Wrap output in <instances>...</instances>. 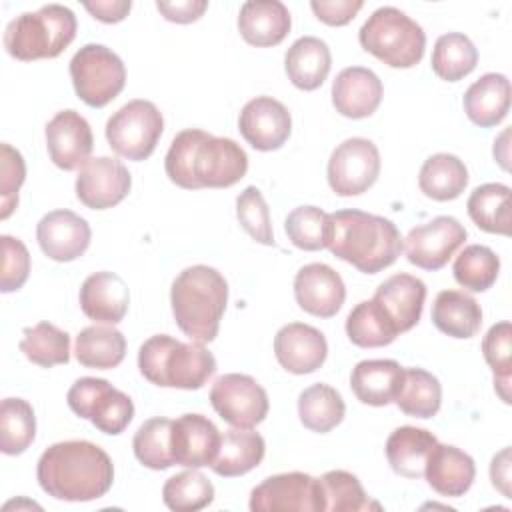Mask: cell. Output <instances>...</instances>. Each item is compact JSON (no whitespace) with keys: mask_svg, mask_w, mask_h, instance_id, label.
I'll list each match as a JSON object with an SVG mask.
<instances>
[{"mask_svg":"<svg viewBox=\"0 0 512 512\" xmlns=\"http://www.w3.org/2000/svg\"><path fill=\"white\" fill-rule=\"evenodd\" d=\"M164 170L170 182L186 190L228 188L244 178L248 156L232 138L188 128L174 136Z\"/></svg>","mask_w":512,"mask_h":512,"instance_id":"1","label":"cell"},{"mask_svg":"<svg viewBox=\"0 0 512 512\" xmlns=\"http://www.w3.org/2000/svg\"><path fill=\"white\" fill-rule=\"evenodd\" d=\"M40 488L66 502L102 498L114 482L110 456L88 440H66L48 446L36 466Z\"/></svg>","mask_w":512,"mask_h":512,"instance_id":"2","label":"cell"},{"mask_svg":"<svg viewBox=\"0 0 512 512\" xmlns=\"http://www.w3.org/2000/svg\"><path fill=\"white\" fill-rule=\"evenodd\" d=\"M326 248L360 272L376 274L396 262L402 252V236L396 224L384 216L356 208L336 210L330 214Z\"/></svg>","mask_w":512,"mask_h":512,"instance_id":"3","label":"cell"},{"mask_svg":"<svg viewBox=\"0 0 512 512\" xmlns=\"http://www.w3.org/2000/svg\"><path fill=\"white\" fill-rule=\"evenodd\" d=\"M228 302V282L206 264L184 268L172 282L170 304L178 328L194 342H212Z\"/></svg>","mask_w":512,"mask_h":512,"instance_id":"4","label":"cell"},{"mask_svg":"<svg viewBox=\"0 0 512 512\" xmlns=\"http://www.w3.org/2000/svg\"><path fill=\"white\" fill-rule=\"evenodd\" d=\"M138 368L156 386L198 390L216 372V358L200 342H180L168 334H156L140 346Z\"/></svg>","mask_w":512,"mask_h":512,"instance_id":"5","label":"cell"},{"mask_svg":"<svg viewBox=\"0 0 512 512\" xmlns=\"http://www.w3.org/2000/svg\"><path fill=\"white\" fill-rule=\"evenodd\" d=\"M76 16L68 6L44 4L8 22L4 48L16 60L56 58L76 36Z\"/></svg>","mask_w":512,"mask_h":512,"instance_id":"6","label":"cell"},{"mask_svg":"<svg viewBox=\"0 0 512 512\" xmlns=\"http://www.w3.org/2000/svg\"><path fill=\"white\" fill-rule=\"evenodd\" d=\"M360 46L392 68L416 66L426 48L422 26L394 6L374 10L358 32Z\"/></svg>","mask_w":512,"mask_h":512,"instance_id":"7","label":"cell"},{"mask_svg":"<svg viewBox=\"0 0 512 512\" xmlns=\"http://www.w3.org/2000/svg\"><path fill=\"white\" fill-rule=\"evenodd\" d=\"M70 78L84 104L102 108L124 90L126 68L120 56L110 48L86 44L70 60Z\"/></svg>","mask_w":512,"mask_h":512,"instance_id":"8","label":"cell"},{"mask_svg":"<svg viewBox=\"0 0 512 512\" xmlns=\"http://www.w3.org/2000/svg\"><path fill=\"white\" fill-rule=\"evenodd\" d=\"M164 130L162 112L150 100H130L118 108L106 122V140L110 148L128 160H146Z\"/></svg>","mask_w":512,"mask_h":512,"instance_id":"9","label":"cell"},{"mask_svg":"<svg viewBox=\"0 0 512 512\" xmlns=\"http://www.w3.org/2000/svg\"><path fill=\"white\" fill-rule=\"evenodd\" d=\"M66 400L76 416L90 420L100 432L110 436L124 432L134 418L132 398L104 378H78L70 386Z\"/></svg>","mask_w":512,"mask_h":512,"instance_id":"10","label":"cell"},{"mask_svg":"<svg viewBox=\"0 0 512 512\" xmlns=\"http://www.w3.org/2000/svg\"><path fill=\"white\" fill-rule=\"evenodd\" d=\"M252 512H276V510H300V512H324L326 500L320 478L304 472H284L268 476L250 492Z\"/></svg>","mask_w":512,"mask_h":512,"instance_id":"11","label":"cell"},{"mask_svg":"<svg viewBox=\"0 0 512 512\" xmlns=\"http://www.w3.org/2000/svg\"><path fill=\"white\" fill-rule=\"evenodd\" d=\"M380 174V152L368 138H348L340 142L328 160L326 176L338 196H358L366 192Z\"/></svg>","mask_w":512,"mask_h":512,"instance_id":"12","label":"cell"},{"mask_svg":"<svg viewBox=\"0 0 512 512\" xmlns=\"http://www.w3.org/2000/svg\"><path fill=\"white\" fill-rule=\"evenodd\" d=\"M210 404L222 420L236 428L260 424L270 408L266 390L248 374H222L210 388Z\"/></svg>","mask_w":512,"mask_h":512,"instance_id":"13","label":"cell"},{"mask_svg":"<svg viewBox=\"0 0 512 512\" xmlns=\"http://www.w3.org/2000/svg\"><path fill=\"white\" fill-rule=\"evenodd\" d=\"M466 228L454 216H436L414 226L402 242L410 264L422 270H440L464 244Z\"/></svg>","mask_w":512,"mask_h":512,"instance_id":"14","label":"cell"},{"mask_svg":"<svg viewBox=\"0 0 512 512\" xmlns=\"http://www.w3.org/2000/svg\"><path fill=\"white\" fill-rule=\"evenodd\" d=\"M132 186L128 168L110 156L90 158L76 176V196L92 210H106L120 204Z\"/></svg>","mask_w":512,"mask_h":512,"instance_id":"15","label":"cell"},{"mask_svg":"<svg viewBox=\"0 0 512 512\" xmlns=\"http://www.w3.org/2000/svg\"><path fill=\"white\" fill-rule=\"evenodd\" d=\"M238 128L242 138L262 152L278 150L292 132V118L288 108L272 96H256L244 104Z\"/></svg>","mask_w":512,"mask_h":512,"instance_id":"16","label":"cell"},{"mask_svg":"<svg viewBox=\"0 0 512 512\" xmlns=\"http://www.w3.org/2000/svg\"><path fill=\"white\" fill-rule=\"evenodd\" d=\"M50 160L62 170L82 168L92 154L94 136L88 120L76 110H60L46 124Z\"/></svg>","mask_w":512,"mask_h":512,"instance_id":"17","label":"cell"},{"mask_svg":"<svg viewBox=\"0 0 512 512\" xmlns=\"http://www.w3.org/2000/svg\"><path fill=\"white\" fill-rule=\"evenodd\" d=\"M294 296L304 312L318 318H332L344 304L346 286L334 268L312 262L296 272Z\"/></svg>","mask_w":512,"mask_h":512,"instance_id":"18","label":"cell"},{"mask_svg":"<svg viewBox=\"0 0 512 512\" xmlns=\"http://www.w3.org/2000/svg\"><path fill=\"white\" fill-rule=\"evenodd\" d=\"M88 222L72 210H52L44 214L36 226V238L42 252L56 262H72L80 258L90 244Z\"/></svg>","mask_w":512,"mask_h":512,"instance_id":"19","label":"cell"},{"mask_svg":"<svg viewBox=\"0 0 512 512\" xmlns=\"http://www.w3.org/2000/svg\"><path fill=\"white\" fill-rule=\"evenodd\" d=\"M274 354L284 370L310 374L324 364L328 344L318 328L304 322H290L276 332Z\"/></svg>","mask_w":512,"mask_h":512,"instance_id":"20","label":"cell"},{"mask_svg":"<svg viewBox=\"0 0 512 512\" xmlns=\"http://www.w3.org/2000/svg\"><path fill=\"white\" fill-rule=\"evenodd\" d=\"M222 434L202 414H182L172 420V456L174 464L186 468L210 466L220 448Z\"/></svg>","mask_w":512,"mask_h":512,"instance_id":"21","label":"cell"},{"mask_svg":"<svg viewBox=\"0 0 512 512\" xmlns=\"http://www.w3.org/2000/svg\"><path fill=\"white\" fill-rule=\"evenodd\" d=\"M398 334L414 328L422 316L426 284L406 272L386 278L372 298Z\"/></svg>","mask_w":512,"mask_h":512,"instance_id":"22","label":"cell"},{"mask_svg":"<svg viewBox=\"0 0 512 512\" xmlns=\"http://www.w3.org/2000/svg\"><path fill=\"white\" fill-rule=\"evenodd\" d=\"M382 82L370 68L348 66L332 82V104L346 118L360 120L376 112L382 102Z\"/></svg>","mask_w":512,"mask_h":512,"instance_id":"23","label":"cell"},{"mask_svg":"<svg viewBox=\"0 0 512 512\" xmlns=\"http://www.w3.org/2000/svg\"><path fill=\"white\" fill-rule=\"evenodd\" d=\"M474 476L476 466L472 456L452 444L436 442L424 466V478L434 492L448 498L464 496L470 490Z\"/></svg>","mask_w":512,"mask_h":512,"instance_id":"24","label":"cell"},{"mask_svg":"<svg viewBox=\"0 0 512 512\" xmlns=\"http://www.w3.org/2000/svg\"><path fill=\"white\" fill-rule=\"evenodd\" d=\"M80 308L82 312L100 324H118L130 304V292L126 282L114 272H94L80 288Z\"/></svg>","mask_w":512,"mask_h":512,"instance_id":"25","label":"cell"},{"mask_svg":"<svg viewBox=\"0 0 512 512\" xmlns=\"http://www.w3.org/2000/svg\"><path fill=\"white\" fill-rule=\"evenodd\" d=\"M290 26V12L280 0H248L240 6L238 30L252 46L268 48L280 44Z\"/></svg>","mask_w":512,"mask_h":512,"instance_id":"26","label":"cell"},{"mask_svg":"<svg viewBox=\"0 0 512 512\" xmlns=\"http://www.w3.org/2000/svg\"><path fill=\"white\" fill-rule=\"evenodd\" d=\"M404 368L396 360H362L352 368L350 388L354 396L368 406H386L394 402Z\"/></svg>","mask_w":512,"mask_h":512,"instance_id":"27","label":"cell"},{"mask_svg":"<svg viewBox=\"0 0 512 512\" xmlns=\"http://www.w3.org/2000/svg\"><path fill=\"white\" fill-rule=\"evenodd\" d=\"M464 112L480 128L500 124L510 108V80L504 74L480 76L464 94Z\"/></svg>","mask_w":512,"mask_h":512,"instance_id":"28","label":"cell"},{"mask_svg":"<svg viewBox=\"0 0 512 512\" xmlns=\"http://www.w3.org/2000/svg\"><path fill=\"white\" fill-rule=\"evenodd\" d=\"M332 66L330 48L316 36L298 38L284 56L288 80L300 90H316L324 84Z\"/></svg>","mask_w":512,"mask_h":512,"instance_id":"29","label":"cell"},{"mask_svg":"<svg viewBox=\"0 0 512 512\" xmlns=\"http://www.w3.org/2000/svg\"><path fill=\"white\" fill-rule=\"evenodd\" d=\"M438 438L424 428L400 426L386 440V458L390 468L404 478H422L426 460Z\"/></svg>","mask_w":512,"mask_h":512,"instance_id":"30","label":"cell"},{"mask_svg":"<svg viewBox=\"0 0 512 512\" xmlns=\"http://www.w3.org/2000/svg\"><path fill=\"white\" fill-rule=\"evenodd\" d=\"M264 452L266 444L258 432L234 426L222 434L218 456L210 468L224 478L242 476L262 462Z\"/></svg>","mask_w":512,"mask_h":512,"instance_id":"31","label":"cell"},{"mask_svg":"<svg viewBox=\"0 0 512 512\" xmlns=\"http://www.w3.org/2000/svg\"><path fill=\"white\" fill-rule=\"evenodd\" d=\"M434 326L452 338H472L482 326V308L462 290H442L432 304Z\"/></svg>","mask_w":512,"mask_h":512,"instance_id":"32","label":"cell"},{"mask_svg":"<svg viewBox=\"0 0 512 512\" xmlns=\"http://www.w3.org/2000/svg\"><path fill=\"white\" fill-rule=\"evenodd\" d=\"M468 184V170L464 162L448 152L432 154L424 160L418 176V186L424 196L448 202L458 198Z\"/></svg>","mask_w":512,"mask_h":512,"instance_id":"33","label":"cell"},{"mask_svg":"<svg viewBox=\"0 0 512 512\" xmlns=\"http://www.w3.org/2000/svg\"><path fill=\"white\" fill-rule=\"evenodd\" d=\"M76 360L86 368L110 370L126 356V338L114 326H86L76 336Z\"/></svg>","mask_w":512,"mask_h":512,"instance_id":"34","label":"cell"},{"mask_svg":"<svg viewBox=\"0 0 512 512\" xmlns=\"http://www.w3.org/2000/svg\"><path fill=\"white\" fill-rule=\"evenodd\" d=\"M472 222L490 234H510V188L500 182L476 186L466 202Z\"/></svg>","mask_w":512,"mask_h":512,"instance_id":"35","label":"cell"},{"mask_svg":"<svg viewBox=\"0 0 512 512\" xmlns=\"http://www.w3.org/2000/svg\"><path fill=\"white\" fill-rule=\"evenodd\" d=\"M394 404L408 416L432 418L442 404V386L434 374L422 368H404Z\"/></svg>","mask_w":512,"mask_h":512,"instance_id":"36","label":"cell"},{"mask_svg":"<svg viewBox=\"0 0 512 512\" xmlns=\"http://www.w3.org/2000/svg\"><path fill=\"white\" fill-rule=\"evenodd\" d=\"M346 412L340 392L328 384H312L298 396V416L304 428L312 432H330L336 428Z\"/></svg>","mask_w":512,"mask_h":512,"instance_id":"37","label":"cell"},{"mask_svg":"<svg viewBox=\"0 0 512 512\" xmlns=\"http://www.w3.org/2000/svg\"><path fill=\"white\" fill-rule=\"evenodd\" d=\"M478 64V50L472 40L460 32L442 34L432 50V70L446 82H458Z\"/></svg>","mask_w":512,"mask_h":512,"instance_id":"38","label":"cell"},{"mask_svg":"<svg viewBox=\"0 0 512 512\" xmlns=\"http://www.w3.org/2000/svg\"><path fill=\"white\" fill-rule=\"evenodd\" d=\"M346 334L360 348H380L394 342L398 332L374 300L358 302L346 318Z\"/></svg>","mask_w":512,"mask_h":512,"instance_id":"39","label":"cell"},{"mask_svg":"<svg viewBox=\"0 0 512 512\" xmlns=\"http://www.w3.org/2000/svg\"><path fill=\"white\" fill-rule=\"evenodd\" d=\"M22 334L20 350L32 364L50 368L70 360V334L54 324L44 320L32 328H24Z\"/></svg>","mask_w":512,"mask_h":512,"instance_id":"40","label":"cell"},{"mask_svg":"<svg viewBox=\"0 0 512 512\" xmlns=\"http://www.w3.org/2000/svg\"><path fill=\"white\" fill-rule=\"evenodd\" d=\"M36 436V416L24 398H4L0 404V450L8 456L22 454Z\"/></svg>","mask_w":512,"mask_h":512,"instance_id":"41","label":"cell"},{"mask_svg":"<svg viewBox=\"0 0 512 512\" xmlns=\"http://www.w3.org/2000/svg\"><path fill=\"white\" fill-rule=\"evenodd\" d=\"M134 456L138 462L152 470H166L174 466L172 456V420L150 418L134 434Z\"/></svg>","mask_w":512,"mask_h":512,"instance_id":"42","label":"cell"},{"mask_svg":"<svg viewBox=\"0 0 512 512\" xmlns=\"http://www.w3.org/2000/svg\"><path fill=\"white\" fill-rule=\"evenodd\" d=\"M452 272L462 288L470 292H484L498 278L500 258L488 246L470 244L456 256Z\"/></svg>","mask_w":512,"mask_h":512,"instance_id":"43","label":"cell"},{"mask_svg":"<svg viewBox=\"0 0 512 512\" xmlns=\"http://www.w3.org/2000/svg\"><path fill=\"white\" fill-rule=\"evenodd\" d=\"M162 500L170 510L196 512L212 504L214 486L196 468L170 476L162 486Z\"/></svg>","mask_w":512,"mask_h":512,"instance_id":"44","label":"cell"},{"mask_svg":"<svg viewBox=\"0 0 512 512\" xmlns=\"http://www.w3.org/2000/svg\"><path fill=\"white\" fill-rule=\"evenodd\" d=\"M288 240L300 250H322L330 240V214L318 206H298L284 222Z\"/></svg>","mask_w":512,"mask_h":512,"instance_id":"45","label":"cell"},{"mask_svg":"<svg viewBox=\"0 0 512 512\" xmlns=\"http://www.w3.org/2000/svg\"><path fill=\"white\" fill-rule=\"evenodd\" d=\"M326 510L330 512H360L380 510L378 502H372L364 492L360 480L346 470H330L320 478Z\"/></svg>","mask_w":512,"mask_h":512,"instance_id":"46","label":"cell"},{"mask_svg":"<svg viewBox=\"0 0 512 512\" xmlns=\"http://www.w3.org/2000/svg\"><path fill=\"white\" fill-rule=\"evenodd\" d=\"M482 354L486 364L494 372V388L500 398L510 402V354H512V326L508 320H502L486 332L482 340Z\"/></svg>","mask_w":512,"mask_h":512,"instance_id":"47","label":"cell"},{"mask_svg":"<svg viewBox=\"0 0 512 512\" xmlns=\"http://www.w3.org/2000/svg\"><path fill=\"white\" fill-rule=\"evenodd\" d=\"M236 216L240 226L258 242L264 246L274 244L272 234V222H270V210L262 196V192L256 186L244 188L236 198Z\"/></svg>","mask_w":512,"mask_h":512,"instance_id":"48","label":"cell"},{"mask_svg":"<svg viewBox=\"0 0 512 512\" xmlns=\"http://www.w3.org/2000/svg\"><path fill=\"white\" fill-rule=\"evenodd\" d=\"M26 178L22 154L10 144H0V218L6 220L18 206V190Z\"/></svg>","mask_w":512,"mask_h":512,"instance_id":"49","label":"cell"},{"mask_svg":"<svg viewBox=\"0 0 512 512\" xmlns=\"http://www.w3.org/2000/svg\"><path fill=\"white\" fill-rule=\"evenodd\" d=\"M2 242V274H0V290L4 294L14 292L24 286L30 274V254L22 240L14 236H0Z\"/></svg>","mask_w":512,"mask_h":512,"instance_id":"50","label":"cell"},{"mask_svg":"<svg viewBox=\"0 0 512 512\" xmlns=\"http://www.w3.org/2000/svg\"><path fill=\"white\" fill-rule=\"evenodd\" d=\"M364 6L362 0H312L310 8L316 18L328 26H344L348 24L358 10Z\"/></svg>","mask_w":512,"mask_h":512,"instance_id":"51","label":"cell"},{"mask_svg":"<svg viewBox=\"0 0 512 512\" xmlns=\"http://www.w3.org/2000/svg\"><path fill=\"white\" fill-rule=\"evenodd\" d=\"M156 8L170 22L190 24L204 14V10L208 8V2L206 0H176V2L158 0Z\"/></svg>","mask_w":512,"mask_h":512,"instance_id":"52","label":"cell"},{"mask_svg":"<svg viewBox=\"0 0 512 512\" xmlns=\"http://www.w3.org/2000/svg\"><path fill=\"white\" fill-rule=\"evenodd\" d=\"M84 8L100 22L114 24L128 16L132 2L130 0H96V2H84Z\"/></svg>","mask_w":512,"mask_h":512,"instance_id":"53","label":"cell"},{"mask_svg":"<svg viewBox=\"0 0 512 512\" xmlns=\"http://www.w3.org/2000/svg\"><path fill=\"white\" fill-rule=\"evenodd\" d=\"M492 486L502 492V496L510 498V448H504L492 458L490 464Z\"/></svg>","mask_w":512,"mask_h":512,"instance_id":"54","label":"cell"}]
</instances>
